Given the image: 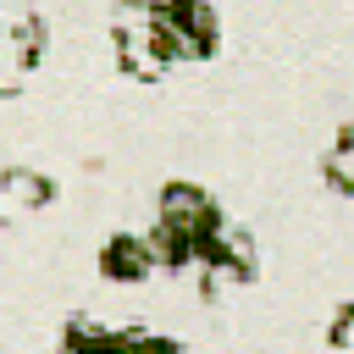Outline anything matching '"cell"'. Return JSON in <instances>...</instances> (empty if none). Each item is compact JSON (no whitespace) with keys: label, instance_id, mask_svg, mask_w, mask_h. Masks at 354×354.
I'll return each mask as SVG.
<instances>
[{"label":"cell","instance_id":"obj_1","mask_svg":"<svg viewBox=\"0 0 354 354\" xmlns=\"http://www.w3.org/2000/svg\"><path fill=\"white\" fill-rule=\"evenodd\" d=\"M111 33H116V55L138 83H160L171 72V50L160 39V6L155 0H122L111 11Z\"/></svg>","mask_w":354,"mask_h":354},{"label":"cell","instance_id":"obj_2","mask_svg":"<svg viewBox=\"0 0 354 354\" xmlns=\"http://www.w3.org/2000/svg\"><path fill=\"white\" fill-rule=\"evenodd\" d=\"M155 6H160V39H166L171 61L210 55V44H216V11L205 0H155Z\"/></svg>","mask_w":354,"mask_h":354},{"label":"cell","instance_id":"obj_3","mask_svg":"<svg viewBox=\"0 0 354 354\" xmlns=\"http://www.w3.org/2000/svg\"><path fill=\"white\" fill-rule=\"evenodd\" d=\"M160 221L177 227V232H188V238L199 243V254H205V238L221 227V210H216V199H210L205 188H194V183H166V188H160Z\"/></svg>","mask_w":354,"mask_h":354},{"label":"cell","instance_id":"obj_4","mask_svg":"<svg viewBox=\"0 0 354 354\" xmlns=\"http://www.w3.org/2000/svg\"><path fill=\"white\" fill-rule=\"evenodd\" d=\"M100 266H105V277L111 282H144L155 266H160V254H155V243H149V232H116L105 249H100Z\"/></svg>","mask_w":354,"mask_h":354},{"label":"cell","instance_id":"obj_5","mask_svg":"<svg viewBox=\"0 0 354 354\" xmlns=\"http://www.w3.org/2000/svg\"><path fill=\"white\" fill-rule=\"evenodd\" d=\"M39 55H44V22L39 17H17L6 28V88H17Z\"/></svg>","mask_w":354,"mask_h":354},{"label":"cell","instance_id":"obj_6","mask_svg":"<svg viewBox=\"0 0 354 354\" xmlns=\"http://www.w3.org/2000/svg\"><path fill=\"white\" fill-rule=\"evenodd\" d=\"M44 199H50V183L39 177V171H6L0 177V210L17 221V216H33V210H44Z\"/></svg>","mask_w":354,"mask_h":354},{"label":"cell","instance_id":"obj_7","mask_svg":"<svg viewBox=\"0 0 354 354\" xmlns=\"http://www.w3.org/2000/svg\"><path fill=\"white\" fill-rule=\"evenodd\" d=\"M326 177H332V188L354 194V122L337 133V144H332V155H326Z\"/></svg>","mask_w":354,"mask_h":354}]
</instances>
